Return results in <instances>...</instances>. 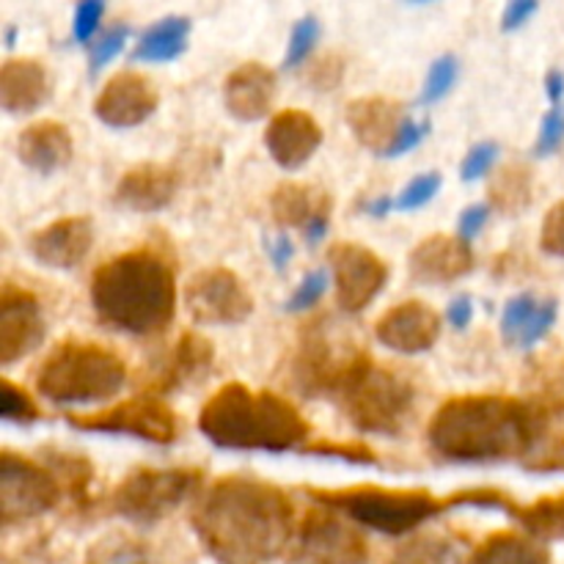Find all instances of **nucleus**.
<instances>
[{"label":"nucleus","instance_id":"nucleus-1","mask_svg":"<svg viewBox=\"0 0 564 564\" xmlns=\"http://www.w3.org/2000/svg\"><path fill=\"white\" fill-rule=\"evenodd\" d=\"M193 529L220 564H268L290 545L295 510L273 482L224 477L198 501Z\"/></svg>","mask_w":564,"mask_h":564},{"label":"nucleus","instance_id":"nucleus-2","mask_svg":"<svg viewBox=\"0 0 564 564\" xmlns=\"http://www.w3.org/2000/svg\"><path fill=\"white\" fill-rule=\"evenodd\" d=\"M549 424L540 402L501 394L452 397L427 427L430 446L452 463H501L529 455Z\"/></svg>","mask_w":564,"mask_h":564},{"label":"nucleus","instance_id":"nucleus-3","mask_svg":"<svg viewBox=\"0 0 564 564\" xmlns=\"http://www.w3.org/2000/svg\"><path fill=\"white\" fill-rule=\"evenodd\" d=\"M91 306L99 323L121 334H160L174 319V268L152 248L121 253L94 273Z\"/></svg>","mask_w":564,"mask_h":564},{"label":"nucleus","instance_id":"nucleus-4","mask_svg":"<svg viewBox=\"0 0 564 564\" xmlns=\"http://www.w3.org/2000/svg\"><path fill=\"white\" fill-rule=\"evenodd\" d=\"M198 430L220 449L253 452L295 449L312 433L290 400L242 383H226L204 402Z\"/></svg>","mask_w":564,"mask_h":564},{"label":"nucleus","instance_id":"nucleus-5","mask_svg":"<svg viewBox=\"0 0 564 564\" xmlns=\"http://www.w3.org/2000/svg\"><path fill=\"white\" fill-rule=\"evenodd\" d=\"M124 383V361L97 341H61L36 372L39 394L55 405L110 400Z\"/></svg>","mask_w":564,"mask_h":564},{"label":"nucleus","instance_id":"nucleus-6","mask_svg":"<svg viewBox=\"0 0 564 564\" xmlns=\"http://www.w3.org/2000/svg\"><path fill=\"white\" fill-rule=\"evenodd\" d=\"M308 499L334 512H345L361 527L380 534H405L446 510L444 499L430 490H397L361 485V488H306Z\"/></svg>","mask_w":564,"mask_h":564},{"label":"nucleus","instance_id":"nucleus-7","mask_svg":"<svg viewBox=\"0 0 564 564\" xmlns=\"http://www.w3.org/2000/svg\"><path fill=\"white\" fill-rule=\"evenodd\" d=\"M341 411L364 433L397 435L405 427L416 402V389L405 375L364 358L336 394Z\"/></svg>","mask_w":564,"mask_h":564},{"label":"nucleus","instance_id":"nucleus-8","mask_svg":"<svg viewBox=\"0 0 564 564\" xmlns=\"http://www.w3.org/2000/svg\"><path fill=\"white\" fill-rule=\"evenodd\" d=\"M364 358H367L364 350H358L356 341L336 330L334 323L317 319L303 328L301 345L292 361V375L303 394L336 397Z\"/></svg>","mask_w":564,"mask_h":564},{"label":"nucleus","instance_id":"nucleus-9","mask_svg":"<svg viewBox=\"0 0 564 564\" xmlns=\"http://www.w3.org/2000/svg\"><path fill=\"white\" fill-rule=\"evenodd\" d=\"M202 485L196 468H138L121 479L113 494V510L132 523H158L185 505Z\"/></svg>","mask_w":564,"mask_h":564},{"label":"nucleus","instance_id":"nucleus-10","mask_svg":"<svg viewBox=\"0 0 564 564\" xmlns=\"http://www.w3.org/2000/svg\"><path fill=\"white\" fill-rule=\"evenodd\" d=\"M61 496H64V488L53 471L11 449L0 452V521L3 527L44 516L58 505Z\"/></svg>","mask_w":564,"mask_h":564},{"label":"nucleus","instance_id":"nucleus-11","mask_svg":"<svg viewBox=\"0 0 564 564\" xmlns=\"http://www.w3.org/2000/svg\"><path fill=\"white\" fill-rule=\"evenodd\" d=\"M75 430L105 435H130V438L149 441V444H171L180 433L176 413L160 394H138L108 411L91 416H66Z\"/></svg>","mask_w":564,"mask_h":564},{"label":"nucleus","instance_id":"nucleus-12","mask_svg":"<svg viewBox=\"0 0 564 564\" xmlns=\"http://www.w3.org/2000/svg\"><path fill=\"white\" fill-rule=\"evenodd\" d=\"M369 551L361 534L334 516L314 507L297 529L292 564H367Z\"/></svg>","mask_w":564,"mask_h":564},{"label":"nucleus","instance_id":"nucleus-13","mask_svg":"<svg viewBox=\"0 0 564 564\" xmlns=\"http://www.w3.org/2000/svg\"><path fill=\"white\" fill-rule=\"evenodd\" d=\"M185 306L202 325H237L251 317L253 297L229 268H207L187 281Z\"/></svg>","mask_w":564,"mask_h":564},{"label":"nucleus","instance_id":"nucleus-14","mask_svg":"<svg viewBox=\"0 0 564 564\" xmlns=\"http://www.w3.org/2000/svg\"><path fill=\"white\" fill-rule=\"evenodd\" d=\"M330 270H334L336 303L345 312H361L383 292L389 281V268L383 259L358 242H336L328 251Z\"/></svg>","mask_w":564,"mask_h":564},{"label":"nucleus","instance_id":"nucleus-15","mask_svg":"<svg viewBox=\"0 0 564 564\" xmlns=\"http://www.w3.org/2000/svg\"><path fill=\"white\" fill-rule=\"evenodd\" d=\"M44 339V317L36 295L6 284L0 292V364L20 361Z\"/></svg>","mask_w":564,"mask_h":564},{"label":"nucleus","instance_id":"nucleus-16","mask_svg":"<svg viewBox=\"0 0 564 564\" xmlns=\"http://www.w3.org/2000/svg\"><path fill=\"white\" fill-rule=\"evenodd\" d=\"M158 88L152 86L141 72L124 69L110 77L94 102V113L102 124L124 130V127H138L158 110Z\"/></svg>","mask_w":564,"mask_h":564},{"label":"nucleus","instance_id":"nucleus-17","mask_svg":"<svg viewBox=\"0 0 564 564\" xmlns=\"http://www.w3.org/2000/svg\"><path fill=\"white\" fill-rule=\"evenodd\" d=\"M270 209H273V218L279 220V226L301 229L303 237L312 246H317L328 235L334 202L319 187L301 185V182H284L270 196Z\"/></svg>","mask_w":564,"mask_h":564},{"label":"nucleus","instance_id":"nucleus-18","mask_svg":"<svg viewBox=\"0 0 564 564\" xmlns=\"http://www.w3.org/2000/svg\"><path fill=\"white\" fill-rule=\"evenodd\" d=\"M375 334H378L380 345H386L389 350L413 356V352L430 350L438 341L441 317L430 303L405 301L380 317Z\"/></svg>","mask_w":564,"mask_h":564},{"label":"nucleus","instance_id":"nucleus-19","mask_svg":"<svg viewBox=\"0 0 564 564\" xmlns=\"http://www.w3.org/2000/svg\"><path fill=\"white\" fill-rule=\"evenodd\" d=\"M268 152L281 169L295 171L314 158V152L323 143V127L306 113V110L286 108L270 119L264 132Z\"/></svg>","mask_w":564,"mask_h":564},{"label":"nucleus","instance_id":"nucleus-20","mask_svg":"<svg viewBox=\"0 0 564 564\" xmlns=\"http://www.w3.org/2000/svg\"><path fill=\"white\" fill-rule=\"evenodd\" d=\"M474 253L460 237L433 235L419 242L408 257L411 279L419 284H452L471 270Z\"/></svg>","mask_w":564,"mask_h":564},{"label":"nucleus","instance_id":"nucleus-21","mask_svg":"<svg viewBox=\"0 0 564 564\" xmlns=\"http://www.w3.org/2000/svg\"><path fill=\"white\" fill-rule=\"evenodd\" d=\"M94 242L91 218H58L31 237L33 259L47 268L69 270L88 257Z\"/></svg>","mask_w":564,"mask_h":564},{"label":"nucleus","instance_id":"nucleus-22","mask_svg":"<svg viewBox=\"0 0 564 564\" xmlns=\"http://www.w3.org/2000/svg\"><path fill=\"white\" fill-rule=\"evenodd\" d=\"M405 121V108L389 97H361L347 105V124L352 135L380 158H386Z\"/></svg>","mask_w":564,"mask_h":564},{"label":"nucleus","instance_id":"nucleus-23","mask_svg":"<svg viewBox=\"0 0 564 564\" xmlns=\"http://www.w3.org/2000/svg\"><path fill=\"white\" fill-rule=\"evenodd\" d=\"M275 99V75L268 66L248 61L240 64L224 86V105L235 119L259 121L268 116L270 105Z\"/></svg>","mask_w":564,"mask_h":564},{"label":"nucleus","instance_id":"nucleus-24","mask_svg":"<svg viewBox=\"0 0 564 564\" xmlns=\"http://www.w3.org/2000/svg\"><path fill=\"white\" fill-rule=\"evenodd\" d=\"M176 191V174L169 165L141 163L124 171L116 185V202L135 213H158L169 207Z\"/></svg>","mask_w":564,"mask_h":564},{"label":"nucleus","instance_id":"nucleus-25","mask_svg":"<svg viewBox=\"0 0 564 564\" xmlns=\"http://www.w3.org/2000/svg\"><path fill=\"white\" fill-rule=\"evenodd\" d=\"M47 97L50 77L39 61L9 58L0 66V105L6 113H33Z\"/></svg>","mask_w":564,"mask_h":564},{"label":"nucleus","instance_id":"nucleus-26","mask_svg":"<svg viewBox=\"0 0 564 564\" xmlns=\"http://www.w3.org/2000/svg\"><path fill=\"white\" fill-rule=\"evenodd\" d=\"M17 154L36 174H55L72 160V135L58 121H36L17 138Z\"/></svg>","mask_w":564,"mask_h":564},{"label":"nucleus","instance_id":"nucleus-27","mask_svg":"<svg viewBox=\"0 0 564 564\" xmlns=\"http://www.w3.org/2000/svg\"><path fill=\"white\" fill-rule=\"evenodd\" d=\"M213 341H209L207 336L196 334V330H187V334L180 336L174 350H171L169 364H165L163 372H160L154 389H158V394H163V391L182 389V386L191 383V380L204 378V375L209 372V367H213Z\"/></svg>","mask_w":564,"mask_h":564},{"label":"nucleus","instance_id":"nucleus-28","mask_svg":"<svg viewBox=\"0 0 564 564\" xmlns=\"http://www.w3.org/2000/svg\"><path fill=\"white\" fill-rule=\"evenodd\" d=\"M187 33H191L187 17H163L141 33L135 50H132V58L149 61V64H163V61L176 58L185 50Z\"/></svg>","mask_w":564,"mask_h":564},{"label":"nucleus","instance_id":"nucleus-29","mask_svg":"<svg viewBox=\"0 0 564 564\" xmlns=\"http://www.w3.org/2000/svg\"><path fill=\"white\" fill-rule=\"evenodd\" d=\"M468 564H549V551L516 532H499L485 540Z\"/></svg>","mask_w":564,"mask_h":564},{"label":"nucleus","instance_id":"nucleus-30","mask_svg":"<svg viewBox=\"0 0 564 564\" xmlns=\"http://www.w3.org/2000/svg\"><path fill=\"white\" fill-rule=\"evenodd\" d=\"M529 204H532V171L521 163H510L496 171L490 182V207L516 218Z\"/></svg>","mask_w":564,"mask_h":564},{"label":"nucleus","instance_id":"nucleus-31","mask_svg":"<svg viewBox=\"0 0 564 564\" xmlns=\"http://www.w3.org/2000/svg\"><path fill=\"white\" fill-rule=\"evenodd\" d=\"M512 518L527 529L532 538L540 540H556L564 538V494L562 496H545V499L534 501V505H510Z\"/></svg>","mask_w":564,"mask_h":564},{"label":"nucleus","instance_id":"nucleus-32","mask_svg":"<svg viewBox=\"0 0 564 564\" xmlns=\"http://www.w3.org/2000/svg\"><path fill=\"white\" fill-rule=\"evenodd\" d=\"M391 564H463V543L449 534H422L402 545Z\"/></svg>","mask_w":564,"mask_h":564},{"label":"nucleus","instance_id":"nucleus-33","mask_svg":"<svg viewBox=\"0 0 564 564\" xmlns=\"http://www.w3.org/2000/svg\"><path fill=\"white\" fill-rule=\"evenodd\" d=\"M86 564H149V551L132 534L110 532L88 549Z\"/></svg>","mask_w":564,"mask_h":564},{"label":"nucleus","instance_id":"nucleus-34","mask_svg":"<svg viewBox=\"0 0 564 564\" xmlns=\"http://www.w3.org/2000/svg\"><path fill=\"white\" fill-rule=\"evenodd\" d=\"M317 39H319L317 17H303V20L292 28L290 44H286V55H284L286 69H295V66H301L303 61L312 55Z\"/></svg>","mask_w":564,"mask_h":564},{"label":"nucleus","instance_id":"nucleus-35","mask_svg":"<svg viewBox=\"0 0 564 564\" xmlns=\"http://www.w3.org/2000/svg\"><path fill=\"white\" fill-rule=\"evenodd\" d=\"M0 416L9 424H31L39 419V408L28 397V391H22L20 386L3 378V405H0Z\"/></svg>","mask_w":564,"mask_h":564},{"label":"nucleus","instance_id":"nucleus-36","mask_svg":"<svg viewBox=\"0 0 564 564\" xmlns=\"http://www.w3.org/2000/svg\"><path fill=\"white\" fill-rule=\"evenodd\" d=\"M455 80H457L455 55H444V58L435 61V64L430 66L427 83H424L422 105H433V102H438L441 97H446V94H449V88L455 86Z\"/></svg>","mask_w":564,"mask_h":564},{"label":"nucleus","instance_id":"nucleus-37","mask_svg":"<svg viewBox=\"0 0 564 564\" xmlns=\"http://www.w3.org/2000/svg\"><path fill=\"white\" fill-rule=\"evenodd\" d=\"M538 306L540 303L534 301V295H518L507 303L505 317H501V330H505L507 341L521 339V334L527 330V325L532 323Z\"/></svg>","mask_w":564,"mask_h":564},{"label":"nucleus","instance_id":"nucleus-38","mask_svg":"<svg viewBox=\"0 0 564 564\" xmlns=\"http://www.w3.org/2000/svg\"><path fill=\"white\" fill-rule=\"evenodd\" d=\"M303 452L308 455H323V457H339V460L347 463H375L378 455L369 449L361 441H319V444L306 446Z\"/></svg>","mask_w":564,"mask_h":564},{"label":"nucleus","instance_id":"nucleus-39","mask_svg":"<svg viewBox=\"0 0 564 564\" xmlns=\"http://www.w3.org/2000/svg\"><path fill=\"white\" fill-rule=\"evenodd\" d=\"M441 191V176L438 174H422L416 176V180H411L405 185V191L400 193V196L394 198V209H400V213H408V209H419L424 207V204L430 202V198L435 196V193Z\"/></svg>","mask_w":564,"mask_h":564},{"label":"nucleus","instance_id":"nucleus-40","mask_svg":"<svg viewBox=\"0 0 564 564\" xmlns=\"http://www.w3.org/2000/svg\"><path fill=\"white\" fill-rule=\"evenodd\" d=\"M53 463L61 471L58 479H66L69 494L75 496V499H83V496L88 494V485H91V463L72 455H55Z\"/></svg>","mask_w":564,"mask_h":564},{"label":"nucleus","instance_id":"nucleus-41","mask_svg":"<svg viewBox=\"0 0 564 564\" xmlns=\"http://www.w3.org/2000/svg\"><path fill=\"white\" fill-rule=\"evenodd\" d=\"M325 290H328V273H325V270H312V273L301 281V286H297L295 295L290 297V303H286L284 308L286 312H306V308L317 306V301L325 295Z\"/></svg>","mask_w":564,"mask_h":564},{"label":"nucleus","instance_id":"nucleus-42","mask_svg":"<svg viewBox=\"0 0 564 564\" xmlns=\"http://www.w3.org/2000/svg\"><path fill=\"white\" fill-rule=\"evenodd\" d=\"M127 39H130V28L127 25H113L108 33H102L91 44V72H99L105 64H110L124 50Z\"/></svg>","mask_w":564,"mask_h":564},{"label":"nucleus","instance_id":"nucleus-43","mask_svg":"<svg viewBox=\"0 0 564 564\" xmlns=\"http://www.w3.org/2000/svg\"><path fill=\"white\" fill-rule=\"evenodd\" d=\"M564 143V108L562 105H554V108L545 113L543 127H540L538 143H534V154L538 158H549L554 154Z\"/></svg>","mask_w":564,"mask_h":564},{"label":"nucleus","instance_id":"nucleus-44","mask_svg":"<svg viewBox=\"0 0 564 564\" xmlns=\"http://www.w3.org/2000/svg\"><path fill=\"white\" fill-rule=\"evenodd\" d=\"M496 158H499V143H494V141L477 143V147L466 154V160H463L460 176L466 182L479 180V176H485L490 169H494Z\"/></svg>","mask_w":564,"mask_h":564},{"label":"nucleus","instance_id":"nucleus-45","mask_svg":"<svg viewBox=\"0 0 564 564\" xmlns=\"http://www.w3.org/2000/svg\"><path fill=\"white\" fill-rule=\"evenodd\" d=\"M540 246L551 257L564 259V202L554 204L543 220V231H540Z\"/></svg>","mask_w":564,"mask_h":564},{"label":"nucleus","instance_id":"nucleus-46","mask_svg":"<svg viewBox=\"0 0 564 564\" xmlns=\"http://www.w3.org/2000/svg\"><path fill=\"white\" fill-rule=\"evenodd\" d=\"M341 75H345V61L339 55H323L312 64L308 69V80L312 86H317L319 91H334L341 83Z\"/></svg>","mask_w":564,"mask_h":564},{"label":"nucleus","instance_id":"nucleus-47","mask_svg":"<svg viewBox=\"0 0 564 564\" xmlns=\"http://www.w3.org/2000/svg\"><path fill=\"white\" fill-rule=\"evenodd\" d=\"M554 323H556V301H543L538 306V312H534L532 323L527 325V330H523L521 339H518V345H521L523 350L534 347L545 334H549Z\"/></svg>","mask_w":564,"mask_h":564},{"label":"nucleus","instance_id":"nucleus-48","mask_svg":"<svg viewBox=\"0 0 564 564\" xmlns=\"http://www.w3.org/2000/svg\"><path fill=\"white\" fill-rule=\"evenodd\" d=\"M102 14H105V3H99V0H86V3L77 6L75 22H72L77 42H83V44L91 42V36L97 33L99 22H102Z\"/></svg>","mask_w":564,"mask_h":564},{"label":"nucleus","instance_id":"nucleus-49","mask_svg":"<svg viewBox=\"0 0 564 564\" xmlns=\"http://www.w3.org/2000/svg\"><path fill=\"white\" fill-rule=\"evenodd\" d=\"M430 132V121H416V119H408L405 124H402L400 135L394 138V143H391V149L386 152V158H400V154L411 152V149H416L419 143L424 141V135Z\"/></svg>","mask_w":564,"mask_h":564},{"label":"nucleus","instance_id":"nucleus-50","mask_svg":"<svg viewBox=\"0 0 564 564\" xmlns=\"http://www.w3.org/2000/svg\"><path fill=\"white\" fill-rule=\"evenodd\" d=\"M488 218H490L488 204H474V207H468L466 213L460 215V220H457V237H460L463 242H471L474 237L485 229Z\"/></svg>","mask_w":564,"mask_h":564},{"label":"nucleus","instance_id":"nucleus-51","mask_svg":"<svg viewBox=\"0 0 564 564\" xmlns=\"http://www.w3.org/2000/svg\"><path fill=\"white\" fill-rule=\"evenodd\" d=\"M534 11H538V3H534V0H516V3L507 6L505 14H501V31H518L523 22H529V17H532Z\"/></svg>","mask_w":564,"mask_h":564},{"label":"nucleus","instance_id":"nucleus-52","mask_svg":"<svg viewBox=\"0 0 564 564\" xmlns=\"http://www.w3.org/2000/svg\"><path fill=\"white\" fill-rule=\"evenodd\" d=\"M446 317H449V323L455 325L457 330H466L468 325H471V317H474V301L468 295H460L455 297V301L449 303V308H446Z\"/></svg>","mask_w":564,"mask_h":564},{"label":"nucleus","instance_id":"nucleus-53","mask_svg":"<svg viewBox=\"0 0 564 564\" xmlns=\"http://www.w3.org/2000/svg\"><path fill=\"white\" fill-rule=\"evenodd\" d=\"M268 251H270V259H273V264L279 270H284L286 264H290L292 253H295V248H292V240L286 235H281L279 240L268 242Z\"/></svg>","mask_w":564,"mask_h":564},{"label":"nucleus","instance_id":"nucleus-54","mask_svg":"<svg viewBox=\"0 0 564 564\" xmlns=\"http://www.w3.org/2000/svg\"><path fill=\"white\" fill-rule=\"evenodd\" d=\"M545 94H549L551 102L560 105V99L564 97V72L551 69L549 75H545Z\"/></svg>","mask_w":564,"mask_h":564},{"label":"nucleus","instance_id":"nucleus-55","mask_svg":"<svg viewBox=\"0 0 564 564\" xmlns=\"http://www.w3.org/2000/svg\"><path fill=\"white\" fill-rule=\"evenodd\" d=\"M361 209L367 215H372V218H383V215H389L391 209H394V198L383 196V198H375V202H364Z\"/></svg>","mask_w":564,"mask_h":564}]
</instances>
